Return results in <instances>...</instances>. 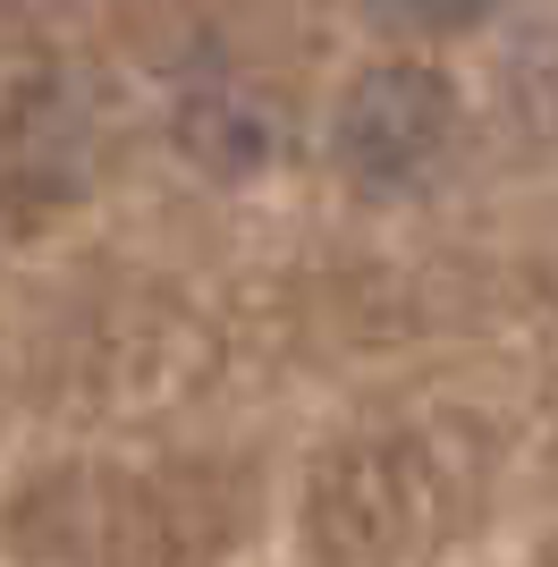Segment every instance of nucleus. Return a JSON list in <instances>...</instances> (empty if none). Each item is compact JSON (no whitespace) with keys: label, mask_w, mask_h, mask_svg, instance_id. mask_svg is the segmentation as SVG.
Returning <instances> with one entry per match:
<instances>
[{"label":"nucleus","mask_w":558,"mask_h":567,"mask_svg":"<svg viewBox=\"0 0 558 567\" xmlns=\"http://www.w3.org/2000/svg\"><path fill=\"white\" fill-rule=\"evenodd\" d=\"M448 144H457V94L441 69L423 60H381L348 85L330 118V162L348 169L364 195H415L441 178Z\"/></svg>","instance_id":"nucleus-1"},{"label":"nucleus","mask_w":558,"mask_h":567,"mask_svg":"<svg viewBox=\"0 0 558 567\" xmlns=\"http://www.w3.org/2000/svg\"><path fill=\"white\" fill-rule=\"evenodd\" d=\"M364 9L390 34H465V25L490 18V0H364Z\"/></svg>","instance_id":"nucleus-3"},{"label":"nucleus","mask_w":558,"mask_h":567,"mask_svg":"<svg viewBox=\"0 0 558 567\" xmlns=\"http://www.w3.org/2000/svg\"><path fill=\"white\" fill-rule=\"evenodd\" d=\"M178 144H186L204 169H220V178H246V169L271 162L279 111L255 94V85H246V76H211V85H195V94H186Z\"/></svg>","instance_id":"nucleus-2"}]
</instances>
